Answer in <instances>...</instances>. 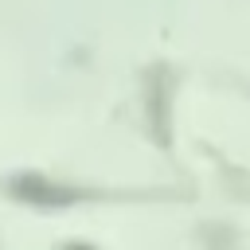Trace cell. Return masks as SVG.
<instances>
[{
    "mask_svg": "<svg viewBox=\"0 0 250 250\" xmlns=\"http://www.w3.org/2000/svg\"><path fill=\"white\" fill-rule=\"evenodd\" d=\"M12 195H20V199H27V203H47V207H59V203H70V199H78V191L74 188H62V184H55V180H43V176H16L12 180Z\"/></svg>",
    "mask_w": 250,
    "mask_h": 250,
    "instance_id": "6da1fadb",
    "label": "cell"
},
{
    "mask_svg": "<svg viewBox=\"0 0 250 250\" xmlns=\"http://www.w3.org/2000/svg\"><path fill=\"white\" fill-rule=\"evenodd\" d=\"M164 70H152V90H148V113H152V121H156V129H164Z\"/></svg>",
    "mask_w": 250,
    "mask_h": 250,
    "instance_id": "7a4b0ae2",
    "label": "cell"
},
{
    "mask_svg": "<svg viewBox=\"0 0 250 250\" xmlns=\"http://www.w3.org/2000/svg\"><path fill=\"white\" fill-rule=\"evenodd\" d=\"M66 250H90V246H66Z\"/></svg>",
    "mask_w": 250,
    "mask_h": 250,
    "instance_id": "3957f363",
    "label": "cell"
}]
</instances>
